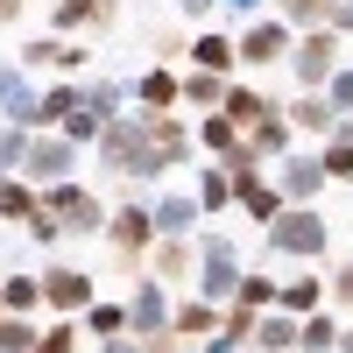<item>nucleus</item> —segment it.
Returning a JSON list of instances; mask_svg holds the SVG:
<instances>
[{"label":"nucleus","instance_id":"obj_1","mask_svg":"<svg viewBox=\"0 0 353 353\" xmlns=\"http://www.w3.org/2000/svg\"><path fill=\"white\" fill-rule=\"evenodd\" d=\"M191 156H198V134L176 121V113H141V106H128L121 121L99 134V163H106V176L141 184L134 198H149L156 176H170L176 163H191Z\"/></svg>","mask_w":353,"mask_h":353},{"label":"nucleus","instance_id":"obj_2","mask_svg":"<svg viewBox=\"0 0 353 353\" xmlns=\"http://www.w3.org/2000/svg\"><path fill=\"white\" fill-rule=\"evenodd\" d=\"M156 212H149V198H121L113 205V219H106V248H113V269H121L128 283L149 276V254H156Z\"/></svg>","mask_w":353,"mask_h":353},{"label":"nucleus","instance_id":"obj_3","mask_svg":"<svg viewBox=\"0 0 353 353\" xmlns=\"http://www.w3.org/2000/svg\"><path fill=\"white\" fill-rule=\"evenodd\" d=\"M261 248H269V254H290V261H304V269H311V261L332 248V226H325L318 205H290L276 226H261Z\"/></svg>","mask_w":353,"mask_h":353},{"label":"nucleus","instance_id":"obj_4","mask_svg":"<svg viewBox=\"0 0 353 353\" xmlns=\"http://www.w3.org/2000/svg\"><path fill=\"white\" fill-rule=\"evenodd\" d=\"M241 276H248L241 241L205 233V241H198V297H205V304H233V297H241Z\"/></svg>","mask_w":353,"mask_h":353},{"label":"nucleus","instance_id":"obj_5","mask_svg":"<svg viewBox=\"0 0 353 353\" xmlns=\"http://www.w3.org/2000/svg\"><path fill=\"white\" fill-rule=\"evenodd\" d=\"M339 64H346V36H339V28H304V36H297V50H290V64H283V71L297 78L304 92H325Z\"/></svg>","mask_w":353,"mask_h":353},{"label":"nucleus","instance_id":"obj_6","mask_svg":"<svg viewBox=\"0 0 353 353\" xmlns=\"http://www.w3.org/2000/svg\"><path fill=\"white\" fill-rule=\"evenodd\" d=\"M43 205H50L57 219H64V233H71V241H92V233L106 241V219H113V205H99L92 191L78 184V176H71V184H50V191H43Z\"/></svg>","mask_w":353,"mask_h":353},{"label":"nucleus","instance_id":"obj_7","mask_svg":"<svg viewBox=\"0 0 353 353\" xmlns=\"http://www.w3.org/2000/svg\"><path fill=\"white\" fill-rule=\"evenodd\" d=\"M92 304H99L92 269H78V261H50V269H43V311H57V318H85Z\"/></svg>","mask_w":353,"mask_h":353},{"label":"nucleus","instance_id":"obj_8","mask_svg":"<svg viewBox=\"0 0 353 353\" xmlns=\"http://www.w3.org/2000/svg\"><path fill=\"white\" fill-rule=\"evenodd\" d=\"M233 43H241V71H261V64H290V50H297V28H290L283 14H254Z\"/></svg>","mask_w":353,"mask_h":353},{"label":"nucleus","instance_id":"obj_9","mask_svg":"<svg viewBox=\"0 0 353 353\" xmlns=\"http://www.w3.org/2000/svg\"><path fill=\"white\" fill-rule=\"evenodd\" d=\"M78 141H64V134H36V141H28V163H21V176H28V184H36V191H50V184H71V176H78Z\"/></svg>","mask_w":353,"mask_h":353},{"label":"nucleus","instance_id":"obj_10","mask_svg":"<svg viewBox=\"0 0 353 353\" xmlns=\"http://www.w3.org/2000/svg\"><path fill=\"white\" fill-rule=\"evenodd\" d=\"M21 64L28 71H64V78H78V71H92V50H85L78 36H28Z\"/></svg>","mask_w":353,"mask_h":353},{"label":"nucleus","instance_id":"obj_11","mask_svg":"<svg viewBox=\"0 0 353 353\" xmlns=\"http://www.w3.org/2000/svg\"><path fill=\"white\" fill-rule=\"evenodd\" d=\"M149 212H156V233H163V241H191L198 219H205V205H198V191L176 184V191H156V198H149Z\"/></svg>","mask_w":353,"mask_h":353},{"label":"nucleus","instance_id":"obj_12","mask_svg":"<svg viewBox=\"0 0 353 353\" xmlns=\"http://www.w3.org/2000/svg\"><path fill=\"white\" fill-rule=\"evenodd\" d=\"M325 184H332V176H325V163H318V149H297V156L276 163V191H283L290 205H311Z\"/></svg>","mask_w":353,"mask_h":353},{"label":"nucleus","instance_id":"obj_13","mask_svg":"<svg viewBox=\"0 0 353 353\" xmlns=\"http://www.w3.org/2000/svg\"><path fill=\"white\" fill-rule=\"evenodd\" d=\"M233 205L254 219V226H276L283 212H290V198L276 191V176L269 170H254V176H233Z\"/></svg>","mask_w":353,"mask_h":353},{"label":"nucleus","instance_id":"obj_14","mask_svg":"<svg viewBox=\"0 0 353 353\" xmlns=\"http://www.w3.org/2000/svg\"><path fill=\"white\" fill-rule=\"evenodd\" d=\"M170 311H176L170 283L141 276V283H134V297H128V318H134V339H149V332H170Z\"/></svg>","mask_w":353,"mask_h":353},{"label":"nucleus","instance_id":"obj_15","mask_svg":"<svg viewBox=\"0 0 353 353\" xmlns=\"http://www.w3.org/2000/svg\"><path fill=\"white\" fill-rule=\"evenodd\" d=\"M248 141V149L261 156V163H283V156H297V128H290V113H283V99L269 106V113H261V121L241 134Z\"/></svg>","mask_w":353,"mask_h":353},{"label":"nucleus","instance_id":"obj_16","mask_svg":"<svg viewBox=\"0 0 353 353\" xmlns=\"http://www.w3.org/2000/svg\"><path fill=\"white\" fill-rule=\"evenodd\" d=\"M219 325H226V304H205V297H176V311H170V332L184 346L219 339Z\"/></svg>","mask_w":353,"mask_h":353},{"label":"nucleus","instance_id":"obj_17","mask_svg":"<svg viewBox=\"0 0 353 353\" xmlns=\"http://www.w3.org/2000/svg\"><path fill=\"white\" fill-rule=\"evenodd\" d=\"M191 71L233 78V71H241V43H233L226 28H191Z\"/></svg>","mask_w":353,"mask_h":353},{"label":"nucleus","instance_id":"obj_18","mask_svg":"<svg viewBox=\"0 0 353 353\" xmlns=\"http://www.w3.org/2000/svg\"><path fill=\"white\" fill-rule=\"evenodd\" d=\"M134 106H141V113H176V106H184V71L149 64V71L134 78Z\"/></svg>","mask_w":353,"mask_h":353},{"label":"nucleus","instance_id":"obj_19","mask_svg":"<svg viewBox=\"0 0 353 353\" xmlns=\"http://www.w3.org/2000/svg\"><path fill=\"white\" fill-rule=\"evenodd\" d=\"M325 304H332V276H318V269H297L276 297V311H290V318H318Z\"/></svg>","mask_w":353,"mask_h":353},{"label":"nucleus","instance_id":"obj_20","mask_svg":"<svg viewBox=\"0 0 353 353\" xmlns=\"http://www.w3.org/2000/svg\"><path fill=\"white\" fill-rule=\"evenodd\" d=\"M113 8H121V0H57L50 36H85V28H113Z\"/></svg>","mask_w":353,"mask_h":353},{"label":"nucleus","instance_id":"obj_21","mask_svg":"<svg viewBox=\"0 0 353 353\" xmlns=\"http://www.w3.org/2000/svg\"><path fill=\"white\" fill-rule=\"evenodd\" d=\"M283 113H290V128H297V134H311V149L339 128V113H332L325 92H297V99H283Z\"/></svg>","mask_w":353,"mask_h":353},{"label":"nucleus","instance_id":"obj_22","mask_svg":"<svg viewBox=\"0 0 353 353\" xmlns=\"http://www.w3.org/2000/svg\"><path fill=\"white\" fill-rule=\"evenodd\" d=\"M254 353H304V318L261 311V318H254Z\"/></svg>","mask_w":353,"mask_h":353},{"label":"nucleus","instance_id":"obj_23","mask_svg":"<svg viewBox=\"0 0 353 353\" xmlns=\"http://www.w3.org/2000/svg\"><path fill=\"white\" fill-rule=\"evenodd\" d=\"M78 106H85V85H78V78H64V85H50V92L36 99V134H57V128H64V121H71Z\"/></svg>","mask_w":353,"mask_h":353},{"label":"nucleus","instance_id":"obj_24","mask_svg":"<svg viewBox=\"0 0 353 353\" xmlns=\"http://www.w3.org/2000/svg\"><path fill=\"white\" fill-rule=\"evenodd\" d=\"M149 276L156 283H184V276H198V241H156V254H149Z\"/></svg>","mask_w":353,"mask_h":353},{"label":"nucleus","instance_id":"obj_25","mask_svg":"<svg viewBox=\"0 0 353 353\" xmlns=\"http://www.w3.org/2000/svg\"><path fill=\"white\" fill-rule=\"evenodd\" d=\"M0 311L36 318L43 311V269H8V283H0Z\"/></svg>","mask_w":353,"mask_h":353},{"label":"nucleus","instance_id":"obj_26","mask_svg":"<svg viewBox=\"0 0 353 353\" xmlns=\"http://www.w3.org/2000/svg\"><path fill=\"white\" fill-rule=\"evenodd\" d=\"M128 106H134V85H121V78H85V113H99L106 128L121 121Z\"/></svg>","mask_w":353,"mask_h":353},{"label":"nucleus","instance_id":"obj_27","mask_svg":"<svg viewBox=\"0 0 353 353\" xmlns=\"http://www.w3.org/2000/svg\"><path fill=\"white\" fill-rule=\"evenodd\" d=\"M36 205H43V191L28 184V176H8V170H0V219H8V226H28V219H36Z\"/></svg>","mask_w":353,"mask_h":353},{"label":"nucleus","instance_id":"obj_28","mask_svg":"<svg viewBox=\"0 0 353 353\" xmlns=\"http://www.w3.org/2000/svg\"><path fill=\"white\" fill-rule=\"evenodd\" d=\"M269 106H276L269 92H254L248 78H233V85H226V106H219V113H226V121H233V128L248 134V128H254V121H261V113H269Z\"/></svg>","mask_w":353,"mask_h":353},{"label":"nucleus","instance_id":"obj_29","mask_svg":"<svg viewBox=\"0 0 353 353\" xmlns=\"http://www.w3.org/2000/svg\"><path fill=\"white\" fill-rule=\"evenodd\" d=\"M339 8H346V0H276V14L297 28V36H304V28H332Z\"/></svg>","mask_w":353,"mask_h":353},{"label":"nucleus","instance_id":"obj_30","mask_svg":"<svg viewBox=\"0 0 353 353\" xmlns=\"http://www.w3.org/2000/svg\"><path fill=\"white\" fill-rule=\"evenodd\" d=\"M198 205H205V219L233 212V170L226 163H198Z\"/></svg>","mask_w":353,"mask_h":353},{"label":"nucleus","instance_id":"obj_31","mask_svg":"<svg viewBox=\"0 0 353 353\" xmlns=\"http://www.w3.org/2000/svg\"><path fill=\"white\" fill-rule=\"evenodd\" d=\"M226 85H233V78H212V71H184V106H191V113H219V106H226Z\"/></svg>","mask_w":353,"mask_h":353},{"label":"nucleus","instance_id":"obj_32","mask_svg":"<svg viewBox=\"0 0 353 353\" xmlns=\"http://www.w3.org/2000/svg\"><path fill=\"white\" fill-rule=\"evenodd\" d=\"M198 149L219 163V156H233V149H241V128H233L226 113H198Z\"/></svg>","mask_w":353,"mask_h":353},{"label":"nucleus","instance_id":"obj_33","mask_svg":"<svg viewBox=\"0 0 353 353\" xmlns=\"http://www.w3.org/2000/svg\"><path fill=\"white\" fill-rule=\"evenodd\" d=\"M85 332L106 346V339H128V332H134V318H128V304H106V297H99L92 311H85Z\"/></svg>","mask_w":353,"mask_h":353},{"label":"nucleus","instance_id":"obj_34","mask_svg":"<svg viewBox=\"0 0 353 353\" xmlns=\"http://www.w3.org/2000/svg\"><path fill=\"white\" fill-rule=\"evenodd\" d=\"M276 297H283V283H276L269 269H248V276H241V297H233V304H241V311H276Z\"/></svg>","mask_w":353,"mask_h":353},{"label":"nucleus","instance_id":"obj_35","mask_svg":"<svg viewBox=\"0 0 353 353\" xmlns=\"http://www.w3.org/2000/svg\"><path fill=\"white\" fill-rule=\"evenodd\" d=\"M78 346H85V318H57L36 339V353H78Z\"/></svg>","mask_w":353,"mask_h":353},{"label":"nucleus","instance_id":"obj_36","mask_svg":"<svg viewBox=\"0 0 353 353\" xmlns=\"http://www.w3.org/2000/svg\"><path fill=\"white\" fill-rule=\"evenodd\" d=\"M36 339H43V325H36V318H0V353H36Z\"/></svg>","mask_w":353,"mask_h":353},{"label":"nucleus","instance_id":"obj_37","mask_svg":"<svg viewBox=\"0 0 353 353\" xmlns=\"http://www.w3.org/2000/svg\"><path fill=\"white\" fill-rule=\"evenodd\" d=\"M28 141H36V128H8V121H0V170H8V176H21Z\"/></svg>","mask_w":353,"mask_h":353},{"label":"nucleus","instance_id":"obj_38","mask_svg":"<svg viewBox=\"0 0 353 353\" xmlns=\"http://www.w3.org/2000/svg\"><path fill=\"white\" fill-rule=\"evenodd\" d=\"M339 318L332 311H318V318H304V353H339Z\"/></svg>","mask_w":353,"mask_h":353},{"label":"nucleus","instance_id":"obj_39","mask_svg":"<svg viewBox=\"0 0 353 353\" xmlns=\"http://www.w3.org/2000/svg\"><path fill=\"white\" fill-rule=\"evenodd\" d=\"M57 134H64V141H78V149H99V134H106V121H99V113H85V106H78V113H71V121L57 128Z\"/></svg>","mask_w":353,"mask_h":353},{"label":"nucleus","instance_id":"obj_40","mask_svg":"<svg viewBox=\"0 0 353 353\" xmlns=\"http://www.w3.org/2000/svg\"><path fill=\"white\" fill-rule=\"evenodd\" d=\"M254 318H261V311H241V304H226V325H219V339H233L241 353H254Z\"/></svg>","mask_w":353,"mask_h":353},{"label":"nucleus","instance_id":"obj_41","mask_svg":"<svg viewBox=\"0 0 353 353\" xmlns=\"http://www.w3.org/2000/svg\"><path fill=\"white\" fill-rule=\"evenodd\" d=\"M28 241H36V248H64L71 233H64V219H57L50 205H36V219H28Z\"/></svg>","mask_w":353,"mask_h":353},{"label":"nucleus","instance_id":"obj_42","mask_svg":"<svg viewBox=\"0 0 353 353\" xmlns=\"http://www.w3.org/2000/svg\"><path fill=\"white\" fill-rule=\"evenodd\" d=\"M325 99H332V113H339V121H353V64H339V71H332Z\"/></svg>","mask_w":353,"mask_h":353},{"label":"nucleus","instance_id":"obj_43","mask_svg":"<svg viewBox=\"0 0 353 353\" xmlns=\"http://www.w3.org/2000/svg\"><path fill=\"white\" fill-rule=\"evenodd\" d=\"M176 57H191V36L184 28H156V64H176Z\"/></svg>","mask_w":353,"mask_h":353},{"label":"nucleus","instance_id":"obj_44","mask_svg":"<svg viewBox=\"0 0 353 353\" xmlns=\"http://www.w3.org/2000/svg\"><path fill=\"white\" fill-rule=\"evenodd\" d=\"M332 304L353 311V261H339V269H332Z\"/></svg>","mask_w":353,"mask_h":353},{"label":"nucleus","instance_id":"obj_45","mask_svg":"<svg viewBox=\"0 0 353 353\" xmlns=\"http://www.w3.org/2000/svg\"><path fill=\"white\" fill-rule=\"evenodd\" d=\"M219 8H226V14H248V21H254L261 8H276V0H219Z\"/></svg>","mask_w":353,"mask_h":353},{"label":"nucleus","instance_id":"obj_46","mask_svg":"<svg viewBox=\"0 0 353 353\" xmlns=\"http://www.w3.org/2000/svg\"><path fill=\"white\" fill-rule=\"evenodd\" d=\"M176 14H191V21H205V14H219V0H176Z\"/></svg>","mask_w":353,"mask_h":353},{"label":"nucleus","instance_id":"obj_47","mask_svg":"<svg viewBox=\"0 0 353 353\" xmlns=\"http://www.w3.org/2000/svg\"><path fill=\"white\" fill-rule=\"evenodd\" d=\"M92 353H149V346H141V339L128 332V339H106V346H92Z\"/></svg>","mask_w":353,"mask_h":353},{"label":"nucleus","instance_id":"obj_48","mask_svg":"<svg viewBox=\"0 0 353 353\" xmlns=\"http://www.w3.org/2000/svg\"><path fill=\"white\" fill-rule=\"evenodd\" d=\"M0 21H28V0H0Z\"/></svg>","mask_w":353,"mask_h":353},{"label":"nucleus","instance_id":"obj_49","mask_svg":"<svg viewBox=\"0 0 353 353\" xmlns=\"http://www.w3.org/2000/svg\"><path fill=\"white\" fill-rule=\"evenodd\" d=\"M184 353H241L233 339H205V346H184Z\"/></svg>","mask_w":353,"mask_h":353},{"label":"nucleus","instance_id":"obj_50","mask_svg":"<svg viewBox=\"0 0 353 353\" xmlns=\"http://www.w3.org/2000/svg\"><path fill=\"white\" fill-rule=\"evenodd\" d=\"M339 353H353V325H346V332H339Z\"/></svg>","mask_w":353,"mask_h":353},{"label":"nucleus","instance_id":"obj_51","mask_svg":"<svg viewBox=\"0 0 353 353\" xmlns=\"http://www.w3.org/2000/svg\"><path fill=\"white\" fill-rule=\"evenodd\" d=\"M0 283H8V261H0Z\"/></svg>","mask_w":353,"mask_h":353},{"label":"nucleus","instance_id":"obj_52","mask_svg":"<svg viewBox=\"0 0 353 353\" xmlns=\"http://www.w3.org/2000/svg\"><path fill=\"white\" fill-rule=\"evenodd\" d=\"M0 318H8V311H0Z\"/></svg>","mask_w":353,"mask_h":353},{"label":"nucleus","instance_id":"obj_53","mask_svg":"<svg viewBox=\"0 0 353 353\" xmlns=\"http://www.w3.org/2000/svg\"><path fill=\"white\" fill-rule=\"evenodd\" d=\"M0 226H8V219H0Z\"/></svg>","mask_w":353,"mask_h":353},{"label":"nucleus","instance_id":"obj_54","mask_svg":"<svg viewBox=\"0 0 353 353\" xmlns=\"http://www.w3.org/2000/svg\"><path fill=\"white\" fill-rule=\"evenodd\" d=\"M346 8H353V0H346Z\"/></svg>","mask_w":353,"mask_h":353}]
</instances>
